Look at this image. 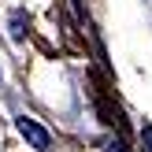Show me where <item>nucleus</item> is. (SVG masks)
<instances>
[{
	"label": "nucleus",
	"mask_w": 152,
	"mask_h": 152,
	"mask_svg": "<svg viewBox=\"0 0 152 152\" xmlns=\"http://www.w3.org/2000/svg\"><path fill=\"white\" fill-rule=\"evenodd\" d=\"M19 134H22V137H26L34 148H41V152L48 148V141H52V137H48V130H45V126H37L34 119H19Z\"/></svg>",
	"instance_id": "1"
},
{
	"label": "nucleus",
	"mask_w": 152,
	"mask_h": 152,
	"mask_svg": "<svg viewBox=\"0 0 152 152\" xmlns=\"http://www.w3.org/2000/svg\"><path fill=\"white\" fill-rule=\"evenodd\" d=\"M141 137H145V145H148V152H152V126H145V130H141Z\"/></svg>",
	"instance_id": "2"
}]
</instances>
